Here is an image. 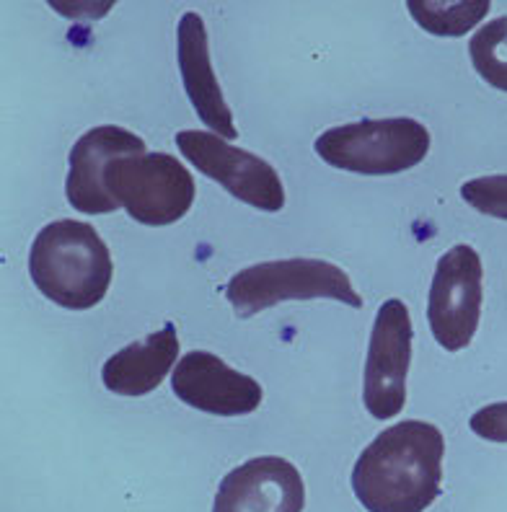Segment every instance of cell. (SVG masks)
<instances>
[{
  "label": "cell",
  "instance_id": "obj_8",
  "mask_svg": "<svg viewBox=\"0 0 507 512\" xmlns=\"http://www.w3.org/2000/svg\"><path fill=\"white\" fill-rule=\"evenodd\" d=\"M412 363V319L401 300H386L376 313L365 360V409L376 419H394L407 404Z\"/></svg>",
  "mask_w": 507,
  "mask_h": 512
},
{
  "label": "cell",
  "instance_id": "obj_2",
  "mask_svg": "<svg viewBox=\"0 0 507 512\" xmlns=\"http://www.w3.org/2000/svg\"><path fill=\"white\" fill-rule=\"evenodd\" d=\"M29 275L47 300L70 311H88L109 293L114 262L94 225L55 220L34 238Z\"/></svg>",
  "mask_w": 507,
  "mask_h": 512
},
{
  "label": "cell",
  "instance_id": "obj_11",
  "mask_svg": "<svg viewBox=\"0 0 507 512\" xmlns=\"http://www.w3.org/2000/svg\"><path fill=\"white\" fill-rule=\"evenodd\" d=\"M301 471L277 456L251 458L220 481L213 512H303Z\"/></svg>",
  "mask_w": 507,
  "mask_h": 512
},
{
  "label": "cell",
  "instance_id": "obj_10",
  "mask_svg": "<svg viewBox=\"0 0 507 512\" xmlns=\"http://www.w3.org/2000/svg\"><path fill=\"white\" fill-rule=\"evenodd\" d=\"M145 143L130 130L117 125H104L88 130L70 150V171L65 182L68 202L78 213L107 215L114 213L119 202L104 184L109 163L125 156H143Z\"/></svg>",
  "mask_w": 507,
  "mask_h": 512
},
{
  "label": "cell",
  "instance_id": "obj_9",
  "mask_svg": "<svg viewBox=\"0 0 507 512\" xmlns=\"http://www.w3.org/2000/svg\"><path fill=\"white\" fill-rule=\"evenodd\" d=\"M176 399L215 417H241L257 412L262 404V386L251 375L238 373L218 355L192 350L176 363L171 375Z\"/></svg>",
  "mask_w": 507,
  "mask_h": 512
},
{
  "label": "cell",
  "instance_id": "obj_4",
  "mask_svg": "<svg viewBox=\"0 0 507 512\" xmlns=\"http://www.w3.org/2000/svg\"><path fill=\"white\" fill-rule=\"evenodd\" d=\"M226 298L238 319H251L285 300H339L363 306L342 267L321 259H282L246 267L228 280Z\"/></svg>",
  "mask_w": 507,
  "mask_h": 512
},
{
  "label": "cell",
  "instance_id": "obj_13",
  "mask_svg": "<svg viewBox=\"0 0 507 512\" xmlns=\"http://www.w3.org/2000/svg\"><path fill=\"white\" fill-rule=\"evenodd\" d=\"M176 357H179L176 329L174 324H166L140 342H132L114 352L104 363L101 381L112 394L138 399L161 386L163 378L176 365Z\"/></svg>",
  "mask_w": 507,
  "mask_h": 512
},
{
  "label": "cell",
  "instance_id": "obj_12",
  "mask_svg": "<svg viewBox=\"0 0 507 512\" xmlns=\"http://www.w3.org/2000/svg\"><path fill=\"white\" fill-rule=\"evenodd\" d=\"M176 55H179V70L187 88V96L192 101L195 112L205 122L213 135L223 140H233L238 135L233 125V114L228 109L220 83L215 78L213 60H210V44H207L205 21L200 13H184L176 29Z\"/></svg>",
  "mask_w": 507,
  "mask_h": 512
},
{
  "label": "cell",
  "instance_id": "obj_3",
  "mask_svg": "<svg viewBox=\"0 0 507 512\" xmlns=\"http://www.w3.org/2000/svg\"><path fill=\"white\" fill-rule=\"evenodd\" d=\"M321 161L363 176L414 169L430 153V130L412 117L360 119L321 132L313 143Z\"/></svg>",
  "mask_w": 507,
  "mask_h": 512
},
{
  "label": "cell",
  "instance_id": "obj_17",
  "mask_svg": "<svg viewBox=\"0 0 507 512\" xmlns=\"http://www.w3.org/2000/svg\"><path fill=\"white\" fill-rule=\"evenodd\" d=\"M474 435L489 440V443H507V401L489 404L469 419Z\"/></svg>",
  "mask_w": 507,
  "mask_h": 512
},
{
  "label": "cell",
  "instance_id": "obj_15",
  "mask_svg": "<svg viewBox=\"0 0 507 512\" xmlns=\"http://www.w3.org/2000/svg\"><path fill=\"white\" fill-rule=\"evenodd\" d=\"M469 55L479 78L507 94V16L489 21L471 37Z\"/></svg>",
  "mask_w": 507,
  "mask_h": 512
},
{
  "label": "cell",
  "instance_id": "obj_16",
  "mask_svg": "<svg viewBox=\"0 0 507 512\" xmlns=\"http://www.w3.org/2000/svg\"><path fill=\"white\" fill-rule=\"evenodd\" d=\"M461 197L476 213L507 220V174L471 179L461 187Z\"/></svg>",
  "mask_w": 507,
  "mask_h": 512
},
{
  "label": "cell",
  "instance_id": "obj_14",
  "mask_svg": "<svg viewBox=\"0 0 507 512\" xmlns=\"http://www.w3.org/2000/svg\"><path fill=\"white\" fill-rule=\"evenodd\" d=\"M412 19L435 37H464L492 8L489 0H458V3H432V0H409Z\"/></svg>",
  "mask_w": 507,
  "mask_h": 512
},
{
  "label": "cell",
  "instance_id": "obj_6",
  "mask_svg": "<svg viewBox=\"0 0 507 512\" xmlns=\"http://www.w3.org/2000/svg\"><path fill=\"white\" fill-rule=\"evenodd\" d=\"M482 303V259L471 246H453L438 259L427 300V321L435 342L448 352L466 350L479 329Z\"/></svg>",
  "mask_w": 507,
  "mask_h": 512
},
{
  "label": "cell",
  "instance_id": "obj_5",
  "mask_svg": "<svg viewBox=\"0 0 507 512\" xmlns=\"http://www.w3.org/2000/svg\"><path fill=\"white\" fill-rule=\"evenodd\" d=\"M109 194L143 225H171L195 202V179L166 153L125 156L109 163L104 174Z\"/></svg>",
  "mask_w": 507,
  "mask_h": 512
},
{
  "label": "cell",
  "instance_id": "obj_1",
  "mask_svg": "<svg viewBox=\"0 0 507 512\" xmlns=\"http://www.w3.org/2000/svg\"><path fill=\"white\" fill-rule=\"evenodd\" d=\"M445 438L407 419L383 430L352 469V492L368 512H425L440 497Z\"/></svg>",
  "mask_w": 507,
  "mask_h": 512
},
{
  "label": "cell",
  "instance_id": "obj_7",
  "mask_svg": "<svg viewBox=\"0 0 507 512\" xmlns=\"http://www.w3.org/2000/svg\"><path fill=\"white\" fill-rule=\"evenodd\" d=\"M176 148L207 179L223 184L236 200L257 207L262 213H280L285 207L282 179L264 158L249 150L228 145L226 140L202 130H184L176 135Z\"/></svg>",
  "mask_w": 507,
  "mask_h": 512
}]
</instances>
